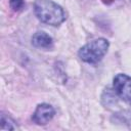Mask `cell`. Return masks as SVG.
Wrapping results in <instances>:
<instances>
[{"label": "cell", "mask_w": 131, "mask_h": 131, "mask_svg": "<svg viewBox=\"0 0 131 131\" xmlns=\"http://www.w3.org/2000/svg\"><path fill=\"white\" fill-rule=\"evenodd\" d=\"M34 12L37 18L47 25L57 27L66 20V12L60 5L52 0H36Z\"/></svg>", "instance_id": "1"}, {"label": "cell", "mask_w": 131, "mask_h": 131, "mask_svg": "<svg viewBox=\"0 0 131 131\" xmlns=\"http://www.w3.org/2000/svg\"><path fill=\"white\" fill-rule=\"evenodd\" d=\"M110 43L104 38L95 39L84 46H82L78 52L81 60L87 63H96L102 59V57L107 52Z\"/></svg>", "instance_id": "2"}, {"label": "cell", "mask_w": 131, "mask_h": 131, "mask_svg": "<svg viewBox=\"0 0 131 131\" xmlns=\"http://www.w3.org/2000/svg\"><path fill=\"white\" fill-rule=\"evenodd\" d=\"M115 93L127 102H131V77L126 74H118L114 78Z\"/></svg>", "instance_id": "3"}, {"label": "cell", "mask_w": 131, "mask_h": 131, "mask_svg": "<svg viewBox=\"0 0 131 131\" xmlns=\"http://www.w3.org/2000/svg\"><path fill=\"white\" fill-rule=\"evenodd\" d=\"M54 115H55V111L50 104L40 103L37 105L32 116V120L37 125H46L49 121L52 120Z\"/></svg>", "instance_id": "4"}, {"label": "cell", "mask_w": 131, "mask_h": 131, "mask_svg": "<svg viewBox=\"0 0 131 131\" xmlns=\"http://www.w3.org/2000/svg\"><path fill=\"white\" fill-rule=\"evenodd\" d=\"M32 44L36 48H41V49H51L53 46V40L52 38L46 34L45 32H37L33 35L32 37Z\"/></svg>", "instance_id": "5"}, {"label": "cell", "mask_w": 131, "mask_h": 131, "mask_svg": "<svg viewBox=\"0 0 131 131\" xmlns=\"http://www.w3.org/2000/svg\"><path fill=\"white\" fill-rule=\"evenodd\" d=\"M1 129L2 130H15L17 129V126L15 122L5 114L1 115Z\"/></svg>", "instance_id": "6"}, {"label": "cell", "mask_w": 131, "mask_h": 131, "mask_svg": "<svg viewBox=\"0 0 131 131\" xmlns=\"http://www.w3.org/2000/svg\"><path fill=\"white\" fill-rule=\"evenodd\" d=\"M9 5L14 11H19L24 8L25 2L24 0H9Z\"/></svg>", "instance_id": "7"}, {"label": "cell", "mask_w": 131, "mask_h": 131, "mask_svg": "<svg viewBox=\"0 0 131 131\" xmlns=\"http://www.w3.org/2000/svg\"><path fill=\"white\" fill-rule=\"evenodd\" d=\"M101 1H102L104 4H112L115 0H101Z\"/></svg>", "instance_id": "8"}]
</instances>
